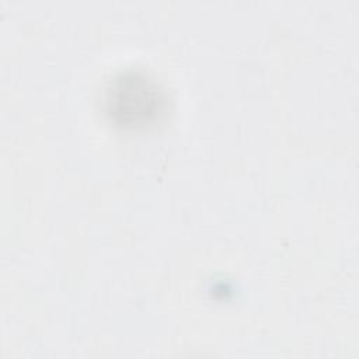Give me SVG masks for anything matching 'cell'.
Segmentation results:
<instances>
[{
  "instance_id": "cell-1",
  "label": "cell",
  "mask_w": 359,
  "mask_h": 359,
  "mask_svg": "<svg viewBox=\"0 0 359 359\" xmlns=\"http://www.w3.org/2000/svg\"><path fill=\"white\" fill-rule=\"evenodd\" d=\"M102 105L111 122L123 129L147 128L163 116L167 98L158 83L140 72H123L109 80Z\"/></svg>"
}]
</instances>
